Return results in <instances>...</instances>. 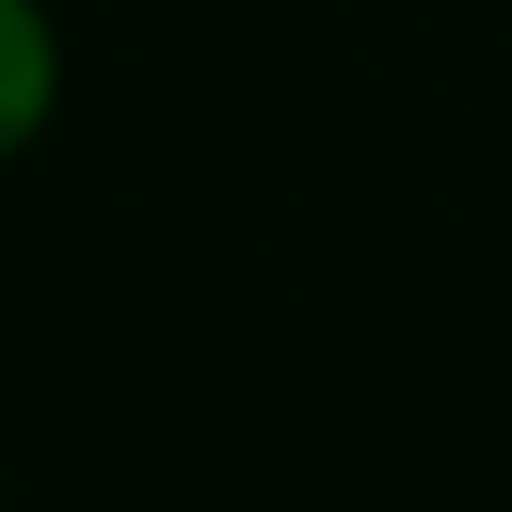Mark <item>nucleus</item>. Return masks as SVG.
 <instances>
[{
	"label": "nucleus",
	"instance_id": "obj_1",
	"mask_svg": "<svg viewBox=\"0 0 512 512\" xmlns=\"http://www.w3.org/2000/svg\"><path fill=\"white\" fill-rule=\"evenodd\" d=\"M61 21L51 0H0V171H11L21 151H41V131L61 121Z\"/></svg>",
	"mask_w": 512,
	"mask_h": 512
}]
</instances>
